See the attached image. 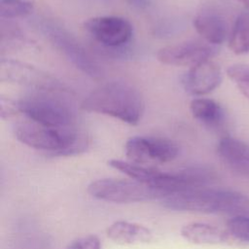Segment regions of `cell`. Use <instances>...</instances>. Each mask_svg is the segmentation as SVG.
Listing matches in <instances>:
<instances>
[{
    "label": "cell",
    "instance_id": "cell-12",
    "mask_svg": "<svg viewBox=\"0 0 249 249\" xmlns=\"http://www.w3.org/2000/svg\"><path fill=\"white\" fill-rule=\"evenodd\" d=\"M217 154L221 161L233 173L249 179V145L231 136L220 139Z\"/></svg>",
    "mask_w": 249,
    "mask_h": 249
},
{
    "label": "cell",
    "instance_id": "cell-7",
    "mask_svg": "<svg viewBox=\"0 0 249 249\" xmlns=\"http://www.w3.org/2000/svg\"><path fill=\"white\" fill-rule=\"evenodd\" d=\"M0 80L27 87L34 91L67 92L65 85L51 74L19 60L2 58L0 61Z\"/></svg>",
    "mask_w": 249,
    "mask_h": 249
},
{
    "label": "cell",
    "instance_id": "cell-14",
    "mask_svg": "<svg viewBox=\"0 0 249 249\" xmlns=\"http://www.w3.org/2000/svg\"><path fill=\"white\" fill-rule=\"evenodd\" d=\"M109 239L121 245L145 244L153 240V231L138 223L128 221H116L106 229Z\"/></svg>",
    "mask_w": 249,
    "mask_h": 249
},
{
    "label": "cell",
    "instance_id": "cell-16",
    "mask_svg": "<svg viewBox=\"0 0 249 249\" xmlns=\"http://www.w3.org/2000/svg\"><path fill=\"white\" fill-rule=\"evenodd\" d=\"M190 109L194 118L207 127L217 128L225 120L222 106L213 99L195 98L191 101Z\"/></svg>",
    "mask_w": 249,
    "mask_h": 249
},
{
    "label": "cell",
    "instance_id": "cell-23",
    "mask_svg": "<svg viewBox=\"0 0 249 249\" xmlns=\"http://www.w3.org/2000/svg\"><path fill=\"white\" fill-rule=\"evenodd\" d=\"M128 5L137 10H146L151 5V0H124Z\"/></svg>",
    "mask_w": 249,
    "mask_h": 249
},
{
    "label": "cell",
    "instance_id": "cell-20",
    "mask_svg": "<svg viewBox=\"0 0 249 249\" xmlns=\"http://www.w3.org/2000/svg\"><path fill=\"white\" fill-rule=\"evenodd\" d=\"M226 230L231 237L249 244V216L231 217Z\"/></svg>",
    "mask_w": 249,
    "mask_h": 249
},
{
    "label": "cell",
    "instance_id": "cell-24",
    "mask_svg": "<svg viewBox=\"0 0 249 249\" xmlns=\"http://www.w3.org/2000/svg\"><path fill=\"white\" fill-rule=\"evenodd\" d=\"M239 2H241L243 5H245L247 8H249V0H237Z\"/></svg>",
    "mask_w": 249,
    "mask_h": 249
},
{
    "label": "cell",
    "instance_id": "cell-13",
    "mask_svg": "<svg viewBox=\"0 0 249 249\" xmlns=\"http://www.w3.org/2000/svg\"><path fill=\"white\" fill-rule=\"evenodd\" d=\"M196 31L210 45L224 43L228 36V23L224 17L211 10L199 12L193 20Z\"/></svg>",
    "mask_w": 249,
    "mask_h": 249
},
{
    "label": "cell",
    "instance_id": "cell-17",
    "mask_svg": "<svg viewBox=\"0 0 249 249\" xmlns=\"http://www.w3.org/2000/svg\"><path fill=\"white\" fill-rule=\"evenodd\" d=\"M229 48L235 54L249 53V11L241 12L230 32Z\"/></svg>",
    "mask_w": 249,
    "mask_h": 249
},
{
    "label": "cell",
    "instance_id": "cell-11",
    "mask_svg": "<svg viewBox=\"0 0 249 249\" xmlns=\"http://www.w3.org/2000/svg\"><path fill=\"white\" fill-rule=\"evenodd\" d=\"M222 82L219 65L208 59L193 66L183 77V87L192 95H204L213 91Z\"/></svg>",
    "mask_w": 249,
    "mask_h": 249
},
{
    "label": "cell",
    "instance_id": "cell-1",
    "mask_svg": "<svg viewBox=\"0 0 249 249\" xmlns=\"http://www.w3.org/2000/svg\"><path fill=\"white\" fill-rule=\"evenodd\" d=\"M160 201L163 207L173 211L249 216V197L231 190L198 188L174 193Z\"/></svg>",
    "mask_w": 249,
    "mask_h": 249
},
{
    "label": "cell",
    "instance_id": "cell-8",
    "mask_svg": "<svg viewBox=\"0 0 249 249\" xmlns=\"http://www.w3.org/2000/svg\"><path fill=\"white\" fill-rule=\"evenodd\" d=\"M124 153L131 162L144 165L166 163L178 157L179 147L167 138L134 136L125 142Z\"/></svg>",
    "mask_w": 249,
    "mask_h": 249
},
{
    "label": "cell",
    "instance_id": "cell-3",
    "mask_svg": "<svg viewBox=\"0 0 249 249\" xmlns=\"http://www.w3.org/2000/svg\"><path fill=\"white\" fill-rule=\"evenodd\" d=\"M14 133L20 143L53 156L79 154L87 147L75 126L55 127L27 120L15 124Z\"/></svg>",
    "mask_w": 249,
    "mask_h": 249
},
{
    "label": "cell",
    "instance_id": "cell-10",
    "mask_svg": "<svg viewBox=\"0 0 249 249\" xmlns=\"http://www.w3.org/2000/svg\"><path fill=\"white\" fill-rule=\"evenodd\" d=\"M215 48L210 44L188 41L160 49L157 53V58L166 65L189 66L191 68L210 59L215 54Z\"/></svg>",
    "mask_w": 249,
    "mask_h": 249
},
{
    "label": "cell",
    "instance_id": "cell-18",
    "mask_svg": "<svg viewBox=\"0 0 249 249\" xmlns=\"http://www.w3.org/2000/svg\"><path fill=\"white\" fill-rule=\"evenodd\" d=\"M34 4L29 0H0V18L14 19L32 14Z\"/></svg>",
    "mask_w": 249,
    "mask_h": 249
},
{
    "label": "cell",
    "instance_id": "cell-15",
    "mask_svg": "<svg viewBox=\"0 0 249 249\" xmlns=\"http://www.w3.org/2000/svg\"><path fill=\"white\" fill-rule=\"evenodd\" d=\"M180 234L187 241L197 245L224 244L231 238L227 230L201 222H192L184 225L180 230Z\"/></svg>",
    "mask_w": 249,
    "mask_h": 249
},
{
    "label": "cell",
    "instance_id": "cell-4",
    "mask_svg": "<svg viewBox=\"0 0 249 249\" xmlns=\"http://www.w3.org/2000/svg\"><path fill=\"white\" fill-rule=\"evenodd\" d=\"M61 92L35 91L18 100L19 113L27 120L55 126H75V113L69 103L58 96Z\"/></svg>",
    "mask_w": 249,
    "mask_h": 249
},
{
    "label": "cell",
    "instance_id": "cell-21",
    "mask_svg": "<svg viewBox=\"0 0 249 249\" xmlns=\"http://www.w3.org/2000/svg\"><path fill=\"white\" fill-rule=\"evenodd\" d=\"M65 249H101V242L97 235L88 234L74 239Z\"/></svg>",
    "mask_w": 249,
    "mask_h": 249
},
{
    "label": "cell",
    "instance_id": "cell-6",
    "mask_svg": "<svg viewBox=\"0 0 249 249\" xmlns=\"http://www.w3.org/2000/svg\"><path fill=\"white\" fill-rule=\"evenodd\" d=\"M41 29L52 44L84 74L97 79L103 74L102 68L82 44L67 30L55 23L45 21Z\"/></svg>",
    "mask_w": 249,
    "mask_h": 249
},
{
    "label": "cell",
    "instance_id": "cell-19",
    "mask_svg": "<svg viewBox=\"0 0 249 249\" xmlns=\"http://www.w3.org/2000/svg\"><path fill=\"white\" fill-rule=\"evenodd\" d=\"M227 75L236 85L239 91L249 98V65L232 64L227 68Z\"/></svg>",
    "mask_w": 249,
    "mask_h": 249
},
{
    "label": "cell",
    "instance_id": "cell-22",
    "mask_svg": "<svg viewBox=\"0 0 249 249\" xmlns=\"http://www.w3.org/2000/svg\"><path fill=\"white\" fill-rule=\"evenodd\" d=\"M18 113H19L18 100L4 96L0 97V115L2 120L12 118Z\"/></svg>",
    "mask_w": 249,
    "mask_h": 249
},
{
    "label": "cell",
    "instance_id": "cell-9",
    "mask_svg": "<svg viewBox=\"0 0 249 249\" xmlns=\"http://www.w3.org/2000/svg\"><path fill=\"white\" fill-rule=\"evenodd\" d=\"M86 31L99 44L107 48H121L132 38L133 27L124 18L102 16L84 22Z\"/></svg>",
    "mask_w": 249,
    "mask_h": 249
},
{
    "label": "cell",
    "instance_id": "cell-5",
    "mask_svg": "<svg viewBox=\"0 0 249 249\" xmlns=\"http://www.w3.org/2000/svg\"><path fill=\"white\" fill-rule=\"evenodd\" d=\"M88 193L98 200L114 203H135L150 200H161L167 194L155 187L133 179L102 178L88 186Z\"/></svg>",
    "mask_w": 249,
    "mask_h": 249
},
{
    "label": "cell",
    "instance_id": "cell-2",
    "mask_svg": "<svg viewBox=\"0 0 249 249\" xmlns=\"http://www.w3.org/2000/svg\"><path fill=\"white\" fill-rule=\"evenodd\" d=\"M144 100L139 90L124 81H110L91 90L83 100L88 112L106 115L128 124H137L144 112Z\"/></svg>",
    "mask_w": 249,
    "mask_h": 249
}]
</instances>
